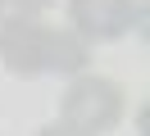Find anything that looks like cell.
Returning a JSON list of instances; mask_svg holds the SVG:
<instances>
[{
  "mask_svg": "<svg viewBox=\"0 0 150 136\" xmlns=\"http://www.w3.org/2000/svg\"><path fill=\"white\" fill-rule=\"evenodd\" d=\"M127 113V91L123 82L100 77V73H82L68 82L64 100H59V123L77 127L82 136H105L123 123Z\"/></svg>",
  "mask_w": 150,
  "mask_h": 136,
  "instance_id": "obj_1",
  "label": "cell"
},
{
  "mask_svg": "<svg viewBox=\"0 0 150 136\" xmlns=\"http://www.w3.org/2000/svg\"><path fill=\"white\" fill-rule=\"evenodd\" d=\"M132 27L146 32V5L141 0H68V32H77L86 45L118 41Z\"/></svg>",
  "mask_w": 150,
  "mask_h": 136,
  "instance_id": "obj_2",
  "label": "cell"
},
{
  "mask_svg": "<svg viewBox=\"0 0 150 136\" xmlns=\"http://www.w3.org/2000/svg\"><path fill=\"white\" fill-rule=\"evenodd\" d=\"M46 36H50V27L41 18L5 14V23H0V63L14 77H41L46 73Z\"/></svg>",
  "mask_w": 150,
  "mask_h": 136,
  "instance_id": "obj_3",
  "label": "cell"
},
{
  "mask_svg": "<svg viewBox=\"0 0 150 136\" xmlns=\"http://www.w3.org/2000/svg\"><path fill=\"white\" fill-rule=\"evenodd\" d=\"M86 63H91V45L77 32H68V27H50V36H46V73H55V77H82Z\"/></svg>",
  "mask_w": 150,
  "mask_h": 136,
  "instance_id": "obj_4",
  "label": "cell"
},
{
  "mask_svg": "<svg viewBox=\"0 0 150 136\" xmlns=\"http://www.w3.org/2000/svg\"><path fill=\"white\" fill-rule=\"evenodd\" d=\"M50 5H55V0H5V9H9V14H23V18H37V14H46Z\"/></svg>",
  "mask_w": 150,
  "mask_h": 136,
  "instance_id": "obj_5",
  "label": "cell"
},
{
  "mask_svg": "<svg viewBox=\"0 0 150 136\" xmlns=\"http://www.w3.org/2000/svg\"><path fill=\"white\" fill-rule=\"evenodd\" d=\"M37 136H82L77 127H68V123H50V127H41Z\"/></svg>",
  "mask_w": 150,
  "mask_h": 136,
  "instance_id": "obj_6",
  "label": "cell"
},
{
  "mask_svg": "<svg viewBox=\"0 0 150 136\" xmlns=\"http://www.w3.org/2000/svg\"><path fill=\"white\" fill-rule=\"evenodd\" d=\"M0 23H5V0H0Z\"/></svg>",
  "mask_w": 150,
  "mask_h": 136,
  "instance_id": "obj_7",
  "label": "cell"
}]
</instances>
